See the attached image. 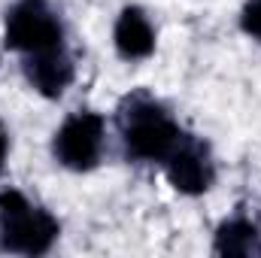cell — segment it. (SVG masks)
<instances>
[{"instance_id": "obj_5", "label": "cell", "mask_w": 261, "mask_h": 258, "mask_svg": "<svg viewBox=\"0 0 261 258\" xmlns=\"http://www.w3.org/2000/svg\"><path fill=\"white\" fill-rule=\"evenodd\" d=\"M164 173H167L170 186L179 194L197 197V194L210 192V186L216 179V164L210 158L206 143H200L197 137L186 134V140L179 143V149L164 161Z\"/></svg>"}, {"instance_id": "obj_10", "label": "cell", "mask_w": 261, "mask_h": 258, "mask_svg": "<svg viewBox=\"0 0 261 258\" xmlns=\"http://www.w3.org/2000/svg\"><path fill=\"white\" fill-rule=\"evenodd\" d=\"M6 152H9V137H6V131H3V125H0V170H3Z\"/></svg>"}, {"instance_id": "obj_8", "label": "cell", "mask_w": 261, "mask_h": 258, "mask_svg": "<svg viewBox=\"0 0 261 258\" xmlns=\"http://www.w3.org/2000/svg\"><path fill=\"white\" fill-rule=\"evenodd\" d=\"M213 252L225 258H261V228L246 213H234L216 228Z\"/></svg>"}, {"instance_id": "obj_1", "label": "cell", "mask_w": 261, "mask_h": 258, "mask_svg": "<svg viewBox=\"0 0 261 258\" xmlns=\"http://www.w3.org/2000/svg\"><path fill=\"white\" fill-rule=\"evenodd\" d=\"M119 134L122 146L130 161L146 164H164L179 143L186 140V131L167 113L161 100H155L149 91H134L119 104Z\"/></svg>"}, {"instance_id": "obj_6", "label": "cell", "mask_w": 261, "mask_h": 258, "mask_svg": "<svg viewBox=\"0 0 261 258\" xmlns=\"http://www.w3.org/2000/svg\"><path fill=\"white\" fill-rule=\"evenodd\" d=\"M24 76H28L34 91H40L43 97L55 100V97H61L70 88V82L76 76V67H73L70 52L58 49V52H49V55L24 58Z\"/></svg>"}, {"instance_id": "obj_4", "label": "cell", "mask_w": 261, "mask_h": 258, "mask_svg": "<svg viewBox=\"0 0 261 258\" xmlns=\"http://www.w3.org/2000/svg\"><path fill=\"white\" fill-rule=\"evenodd\" d=\"M103 137H107V122L100 113L76 110L55 131L52 155L67 170H76V173L94 170L100 161V152H103Z\"/></svg>"}, {"instance_id": "obj_3", "label": "cell", "mask_w": 261, "mask_h": 258, "mask_svg": "<svg viewBox=\"0 0 261 258\" xmlns=\"http://www.w3.org/2000/svg\"><path fill=\"white\" fill-rule=\"evenodd\" d=\"M3 43H6V49L21 52L24 58L67 49L64 24H61L58 12L49 6V0H15L6 9Z\"/></svg>"}, {"instance_id": "obj_7", "label": "cell", "mask_w": 261, "mask_h": 258, "mask_svg": "<svg viewBox=\"0 0 261 258\" xmlns=\"http://www.w3.org/2000/svg\"><path fill=\"white\" fill-rule=\"evenodd\" d=\"M116 52L125 61H143L155 52V28L140 6H125L113 28Z\"/></svg>"}, {"instance_id": "obj_2", "label": "cell", "mask_w": 261, "mask_h": 258, "mask_svg": "<svg viewBox=\"0 0 261 258\" xmlns=\"http://www.w3.org/2000/svg\"><path fill=\"white\" fill-rule=\"evenodd\" d=\"M61 234V222L28 200L18 189L0 192V252L9 255H46Z\"/></svg>"}, {"instance_id": "obj_9", "label": "cell", "mask_w": 261, "mask_h": 258, "mask_svg": "<svg viewBox=\"0 0 261 258\" xmlns=\"http://www.w3.org/2000/svg\"><path fill=\"white\" fill-rule=\"evenodd\" d=\"M240 28L246 37L261 40V0H246V6L240 12Z\"/></svg>"}]
</instances>
